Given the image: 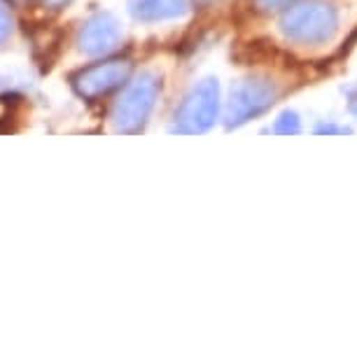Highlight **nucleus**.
<instances>
[{
	"label": "nucleus",
	"instance_id": "f257e3e1",
	"mask_svg": "<svg viewBox=\"0 0 357 357\" xmlns=\"http://www.w3.org/2000/svg\"><path fill=\"white\" fill-rule=\"evenodd\" d=\"M336 29H339V12L325 0H308V3L294 5L280 19L282 36L306 47L329 43Z\"/></svg>",
	"mask_w": 357,
	"mask_h": 357
},
{
	"label": "nucleus",
	"instance_id": "f03ea898",
	"mask_svg": "<svg viewBox=\"0 0 357 357\" xmlns=\"http://www.w3.org/2000/svg\"><path fill=\"white\" fill-rule=\"evenodd\" d=\"M218 110H220V86L218 79L208 77L187 93L178 114H175V119H178L175 131H183V133L208 131L215 124V119H218Z\"/></svg>",
	"mask_w": 357,
	"mask_h": 357
},
{
	"label": "nucleus",
	"instance_id": "7ed1b4c3",
	"mask_svg": "<svg viewBox=\"0 0 357 357\" xmlns=\"http://www.w3.org/2000/svg\"><path fill=\"white\" fill-rule=\"evenodd\" d=\"M159 93V82L157 77L143 75L136 82H131L126 86L122 100L114 105L112 112V122L117 131H138L140 126L147 122L150 117L154 100Z\"/></svg>",
	"mask_w": 357,
	"mask_h": 357
},
{
	"label": "nucleus",
	"instance_id": "20e7f679",
	"mask_svg": "<svg viewBox=\"0 0 357 357\" xmlns=\"http://www.w3.org/2000/svg\"><path fill=\"white\" fill-rule=\"evenodd\" d=\"M275 86L266 77H250L238 82L231 89V98L227 105V124L238 126L248 119L257 117L273 105Z\"/></svg>",
	"mask_w": 357,
	"mask_h": 357
},
{
	"label": "nucleus",
	"instance_id": "39448f33",
	"mask_svg": "<svg viewBox=\"0 0 357 357\" xmlns=\"http://www.w3.org/2000/svg\"><path fill=\"white\" fill-rule=\"evenodd\" d=\"M126 77H129V63L105 61V63H93L89 68H84L73 79V84H75L79 96L96 98L114 89V86H119Z\"/></svg>",
	"mask_w": 357,
	"mask_h": 357
},
{
	"label": "nucleus",
	"instance_id": "423d86ee",
	"mask_svg": "<svg viewBox=\"0 0 357 357\" xmlns=\"http://www.w3.org/2000/svg\"><path fill=\"white\" fill-rule=\"evenodd\" d=\"M122 31H119L117 22L112 17H93L89 24L79 33V47L89 54H103L117 47Z\"/></svg>",
	"mask_w": 357,
	"mask_h": 357
},
{
	"label": "nucleus",
	"instance_id": "0eeeda50",
	"mask_svg": "<svg viewBox=\"0 0 357 357\" xmlns=\"http://www.w3.org/2000/svg\"><path fill=\"white\" fill-rule=\"evenodd\" d=\"M131 8L136 17L154 22V19H171L183 15L187 0H133Z\"/></svg>",
	"mask_w": 357,
	"mask_h": 357
},
{
	"label": "nucleus",
	"instance_id": "6e6552de",
	"mask_svg": "<svg viewBox=\"0 0 357 357\" xmlns=\"http://www.w3.org/2000/svg\"><path fill=\"white\" fill-rule=\"evenodd\" d=\"M299 129H301L299 114L292 112V110L282 112L280 117H278V122H275V126H273V131L282 133V136H289V133H299Z\"/></svg>",
	"mask_w": 357,
	"mask_h": 357
},
{
	"label": "nucleus",
	"instance_id": "1a4fd4ad",
	"mask_svg": "<svg viewBox=\"0 0 357 357\" xmlns=\"http://www.w3.org/2000/svg\"><path fill=\"white\" fill-rule=\"evenodd\" d=\"M10 29H12V19L5 10V5H0V40H5L10 36Z\"/></svg>",
	"mask_w": 357,
	"mask_h": 357
},
{
	"label": "nucleus",
	"instance_id": "9d476101",
	"mask_svg": "<svg viewBox=\"0 0 357 357\" xmlns=\"http://www.w3.org/2000/svg\"><path fill=\"white\" fill-rule=\"evenodd\" d=\"M261 10H278V8H285L292 0H255Z\"/></svg>",
	"mask_w": 357,
	"mask_h": 357
},
{
	"label": "nucleus",
	"instance_id": "9b49d317",
	"mask_svg": "<svg viewBox=\"0 0 357 357\" xmlns=\"http://www.w3.org/2000/svg\"><path fill=\"white\" fill-rule=\"evenodd\" d=\"M315 131L318 133H348V129H341V126H334V124H320Z\"/></svg>",
	"mask_w": 357,
	"mask_h": 357
},
{
	"label": "nucleus",
	"instance_id": "f8f14e48",
	"mask_svg": "<svg viewBox=\"0 0 357 357\" xmlns=\"http://www.w3.org/2000/svg\"><path fill=\"white\" fill-rule=\"evenodd\" d=\"M45 3H50V5H54V8H59V5H63L66 0H45Z\"/></svg>",
	"mask_w": 357,
	"mask_h": 357
}]
</instances>
